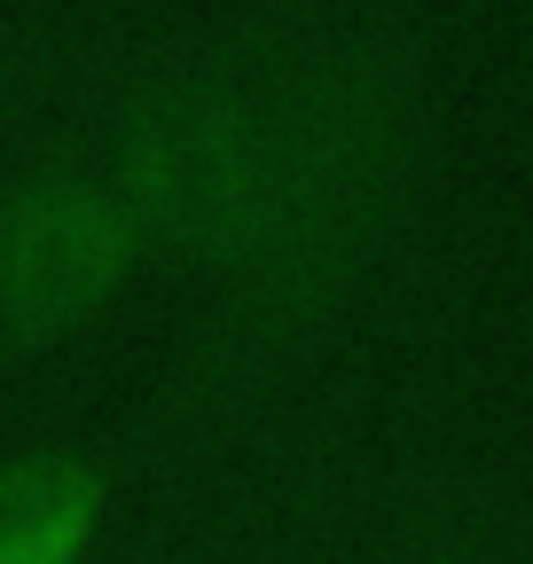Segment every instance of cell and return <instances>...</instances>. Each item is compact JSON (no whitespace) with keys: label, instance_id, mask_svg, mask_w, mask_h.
I'll use <instances>...</instances> for the list:
<instances>
[{"label":"cell","instance_id":"1","mask_svg":"<svg viewBox=\"0 0 533 564\" xmlns=\"http://www.w3.org/2000/svg\"><path fill=\"white\" fill-rule=\"evenodd\" d=\"M266 158L243 236L205 282V322L173 352L118 470L196 455L275 408L369 306L424 204L439 70L416 0H259Z\"/></svg>","mask_w":533,"mask_h":564},{"label":"cell","instance_id":"2","mask_svg":"<svg viewBox=\"0 0 533 564\" xmlns=\"http://www.w3.org/2000/svg\"><path fill=\"white\" fill-rule=\"evenodd\" d=\"M95 150L150 267L213 282L243 236L266 158V17L228 0L205 24L165 32L110 63Z\"/></svg>","mask_w":533,"mask_h":564},{"label":"cell","instance_id":"3","mask_svg":"<svg viewBox=\"0 0 533 564\" xmlns=\"http://www.w3.org/2000/svg\"><path fill=\"white\" fill-rule=\"evenodd\" d=\"M150 267L95 133H55L0 173V361H47Z\"/></svg>","mask_w":533,"mask_h":564},{"label":"cell","instance_id":"4","mask_svg":"<svg viewBox=\"0 0 533 564\" xmlns=\"http://www.w3.org/2000/svg\"><path fill=\"white\" fill-rule=\"evenodd\" d=\"M377 564H533V525L471 447L409 440L377 486Z\"/></svg>","mask_w":533,"mask_h":564},{"label":"cell","instance_id":"5","mask_svg":"<svg viewBox=\"0 0 533 564\" xmlns=\"http://www.w3.org/2000/svg\"><path fill=\"white\" fill-rule=\"evenodd\" d=\"M329 510H338V440L306 432L266 455L228 494V510L196 525L165 564H314Z\"/></svg>","mask_w":533,"mask_h":564},{"label":"cell","instance_id":"6","mask_svg":"<svg viewBox=\"0 0 533 564\" xmlns=\"http://www.w3.org/2000/svg\"><path fill=\"white\" fill-rule=\"evenodd\" d=\"M118 502V455L79 440L0 447V564H95Z\"/></svg>","mask_w":533,"mask_h":564},{"label":"cell","instance_id":"7","mask_svg":"<svg viewBox=\"0 0 533 564\" xmlns=\"http://www.w3.org/2000/svg\"><path fill=\"white\" fill-rule=\"evenodd\" d=\"M110 32L79 17H40V9H0V118L24 110L47 87H72L87 70H110Z\"/></svg>","mask_w":533,"mask_h":564}]
</instances>
